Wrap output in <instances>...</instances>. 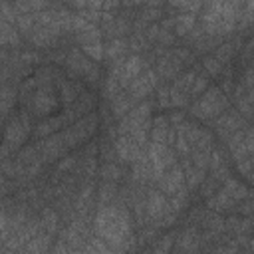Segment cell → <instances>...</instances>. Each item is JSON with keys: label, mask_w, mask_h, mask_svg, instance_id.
<instances>
[{"label": "cell", "mask_w": 254, "mask_h": 254, "mask_svg": "<svg viewBox=\"0 0 254 254\" xmlns=\"http://www.w3.org/2000/svg\"><path fill=\"white\" fill-rule=\"evenodd\" d=\"M147 153H149V159H151V165H153V181L155 183L167 169L179 165V161H177L179 157H177L175 149L167 147L165 143H149Z\"/></svg>", "instance_id": "cell-8"}, {"label": "cell", "mask_w": 254, "mask_h": 254, "mask_svg": "<svg viewBox=\"0 0 254 254\" xmlns=\"http://www.w3.org/2000/svg\"><path fill=\"white\" fill-rule=\"evenodd\" d=\"M222 190H226V192H228L236 202H240V200H244V198H248V196L252 194L250 187H248L246 183H242V181L234 179V177H230V179L222 185Z\"/></svg>", "instance_id": "cell-32"}, {"label": "cell", "mask_w": 254, "mask_h": 254, "mask_svg": "<svg viewBox=\"0 0 254 254\" xmlns=\"http://www.w3.org/2000/svg\"><path fill=\"white\" fill-rule=\"evenodd\" d=\"M127 56H129V38H115L105 42V60L109 64L123 60Z\"/></svg>", "instance_id": "cell-25"}, {"label": "cell", "mask_w": 254, "mask_h": 254, "mask_svg": "<svg viewBox=\"0 0 254 254\" xmlns=\"http://www.w3.org/2000/svg\"><path fill=\"white\" fill-rule=\"evenodd\" d=\"M250 127V121L248 119H244L234 107H230L228 111H224L218 119H214L212 121V131H214V135L224 143L232 133H236V131H246Z\"/></svg>", "instance_id": "cell-6"}, {"label": "cell", "mask_w": 254, "mask_h": 254, "mask_svg": "<svg viewBox=\"0 0 254 254\" xmlns=\"http://www.w3.org/2000/svg\"><path fill=\"white\" fill-rule=\"evenodd\" d=\"M177 232L179 230H169V232L161 234L159 240L151 246L149 254H171L173 248H175V242H177Z\"/></svg>", "instance_id": "cell-33"}, {"label": "cell", "mask_w": 254, "mask_h": 254, "mask_svg": "<svg viewBox=\"0 0 254 254\" xmlns=\"http://www.w3.org/2000/svg\"><path fill=\"white\" fill-rule=\"evenodd\" d=\"M40 222H42V230L44 232H48V234H52V236H56V234H60V224H62V218H60V214L50 206V204H46L42 210H40Z\"/></svg>", "instance_id": "cell-27"}, {"label": "cell", "mask_w": 254, "mask_h": 254, "mask_svg": "<svg viewBox=\"0 0 254 254\" xmlns=\"http://www.w3.org/2000/svg\"><path fill=\"white\" fill-rule=\"evenodd\" d=\"M222 189V183L218 181V179H214L212 175H206V179H204V183L198 187V198H210L214 192H218Z\"/></svg>", "instance_id": "cell-38"}, {"label": "cell", "mask_w": 254, "mask_h": 254, "mask_svg": "<svg viewBox=\"0 0 254 254\" xmlns=\"http://www.w3.org/2000/svg\"><path fill=\"white\" fill-rule=\"evenodd\" d=\"M202 2H198V0H192V2H169L167 4V8L169 10H181V12H194V14H198L200 10H202Z\"/></svg>", "instance_id": "cell-43"}, {"label": "cell", "mask_w": 254, "mask_h": 254, "mask_svg": "<svg viewBox=\"0 0 254 254\" xmlns=\"http://www.w3.org/2000/svg\"><path fill=\"white\" fill-rule=\"evenodd\" d=\"M16 28L20 30L22 36H30V32L36 28V14H18L16 18Z\"/></svg>", "instance_id": "cell-40"}, {"label": "cell", "mask_w": 254, "mask_h": 254, "mask_svg": "<svg viewBox=\"0 0 254 254\" xmlns=\"http://www.w3.org/2000/svg\"><path fill=\"white\" fill-rule=\"evenodd\" d=\"M232 107L230 97L220 89V85H210L198 99H194L189 107L190 117L202 123H212L214 119H218L224 111H228Z\"/></svg>", "instance_id": "cell-3"}, {"label": "cell", "mask_w": 254, "mask_h": 254, "mask_svg": "<svg viewBox=\"0 0 254 254\" xmlns=\"http://www.w3.org/2000/svg\"><path fill=\"white\" fill-rule=\"evenodd\" d=\"M254 226L248 216L240 214H228L226 216V234L228 236H240V234H252Z\"/></svg>", "instance_id": "cell-23"}, {"label": "cell", "mask_w": 254, "mask_h": 254, "mask_svg": "<svg viewBox=\"0 0 254 254\" xmlns=\"http://www.w3.org/2000/svg\"><path fill=\"white\" fill-rule=\"evenodd\" d=\"M95 105H97V99H95L93 91H91V89H85V91L79 93V97H77L69 107H64V109H62V115L65 117L67 125H71V123H75L77 119H81V117L93 113Z\"/></svg>", "instance_id": "cell-12"}, {"label": "cell", "mask_w": 254, "mask_h": 254, "mask_svg": "<svg viewBox=\"0 0 254 254\" xmlns=\"http://www.w3.org/2000/svg\"><path fill=\"white\" fill-rule=\"evenodd\" d=\"M161 83H163V81L159 79L157 71H155L153 67H149V69H145L135 81H131V85H129L125 91L139 103V101H145Z\"/></svg>", "instance_id": "cell-11"}, {"label": "cell", "mask_w": 254, "mask_h": 254, "mask_svg": "<svg viewBox=\"0 0 254 254\" xmlns=\"http://www.w3.org/2000/svg\"><path fill=\"white\" fill-rule=\"evenodd\" d=\"M236 200L226 192V190H218V192H214L210 198H206V202H204V206L208 208V210H214V212H218V214H236Z\"/></svg>", "instance_id": "cell-19"}, {"label": "cell", "mask_w": 254, "mask_h": 254, "mask_svg": "<svg viewBox=\"0 0 254 254\" xmlns=\"http://www.w3.org/2000/svg\"><path fill=\"white\" fill-rule=\"evenodd\" d=\"M196 22H198V14H194V12H179L175 16V36L183 40L196 26Z\"/></svg>", "instance_id": "cell-29"}, {"label": "cell", "mask_w": 254, "mask_h": 254, "mask_svg": "<svg viewBox=\"0 0 254 254\" xmlns=\"http://www.w3.org/2000/svg\"><path fill=\"white\" fill-rule=\"evenodd\" d=\"M83 50V54L91 60V62H101L105 58V42H89V44H83L79 46Z\"/></svg>", "instance_id": "cell-36"}, {"label": "cell", "mask_w": 254, "mask_h": 254, "mask_svg": "<svg viewBox=\"0 0 254 254\" xmlns=\"http://www.w3.org/2000/svg\"><path fill=\"white\" fill-rule=\"evenodd\" d=\"M254 212V190H252V194L248 196V198H244V200H240L238 204H236V214H240V216H250Z\"/></svg>", "instance_id": "cell-44"}, {"label": "cell", "mask_w": 254, "mask_h": 254, "mask_svg": "<svg viewBox=\"0 0 254 254\" xmlns=\"http://www.w3.org/2000/svg\"><path fill=\"white\" fill-rule=\"evenodd\" d=\"M62 105L58 91H56V83L54 85H40L34 93V97L30 99V103L26 105V109L38 117V119H46L50 115H54V111Z\"/></svg>", "instance_id": "cell-5"}, {"label": "cell", "mask_w": 254, "mask_h": 254, "mask_svg": "<svg viewBox=\"0 0 254 254\" xmlns=\"http://www.w3.org/2000/svg\"><path fill=\"white\" fill-rule=\"evenodd\" d=\"M250 254H254V252H250Z\"/></svg>", "instance_id": "cell-52"}, {"label": "cell", "mask_w": 254, "mask_h": 254, "mask_svg": "<svg viewBox=\"0 0 254 254\" xmlns=\"http://www.w3.org/2000/svg\"><path fill=\"white\" fill-rule=\"evenodd\" d=\"M109 105H111V115L119 121V119H123V117H125V115H127V113L137 105V101H135V99H133V97L123 89L115 99H111V101H109Z\"/></svg>", "instance_id": "cell-26"}, {"label": "cell", "mask_w": 254, "mask_h": 254, "mask_svg": "<svg viewBox=\"0 0 254 254\" xmlns=\"http://www.w3.org/2000/svg\"><path fill=\"white\" fill-rule=\"evenodd\" d=\"M113 145H115L117 161H119L121 165H133V163L147 151V149L139 147V145L133 141V137H129V135H119V137L113 141Z\"/></svg>", "instance_id": "cell-15"}, {"label": "cell", "mask_w": 254, "mask_h": 254, "mask_svg": "<svg viewBox=\"0 0 254 254\" xmlns=\"http://www.w3.org/2000/svg\"><path fill=\"white\" fill-rule=\"evenodd\" d=\"M208 87H210V85H208V75H206L204 71L198 73L196 79H194V83H192V87H190V99H198Z\"/></svg>", "instance_id": "cell-42"}, {"label": "cell", "mask_w": 254, "mask_h": 254, "mask_svg": "<svg viewBox=\"0 0 254 254\" xmlns=\"http://www.w3.org/2000/svg\"><path fill=\"white\" fill-rule=\"evenodd\" d=\"M240 81H242V85H244L246 89H254V60L244 67Z\"/></svg>", "instance_id": "cell-46"}, {"label": "cell", "mask_w": 254, "mask_h": 254, "mask_svg": "<svg viewBox=\"0 0 254 254\" xmlns=\"http://www.w3.org/2000/svg\"><path fill=\"white\" fill-rule=\"evenodd\" d=\"M99 177L101 181L107 183H127L131 177H127L125 173V165H121L119 161H109V163H101L99 167Z\"/></svg>", "instance_id": "cell-22"}, {"label": "cell", "mask_w": 254, "mask_h": 254, "mask_svg": "<svg viewBox=\"0 0 254 254\" xmlns=\"http://www.w3.org/2000/svg\"><path fill=\"white\" fill-rule=\"evenodd\" d=\"M145 69H147V65H145L143 56H139V54H129V56L125 58V62L119 65V71H117V79H119L121 87L127 89V87L131 85V81H135Z\"/></svg>", "instance_id": "cell-14"}, {"label": "cell", "mask_w": 254, "mask_h": 254, "mask_svg": "<svg viewBox=\"0 0 254 254\" xmlns=\"http://www.w3.org/2000/svg\"><path fill=\"white\" fill-rule=\"evenodd\" d=\"M97 125H99V115L93 111L81 119H77L75 123L67 125L62 135L65 139V145L69 147V151H75L79 149V145H83L85 141H89L93 137V133L97 131Z\"/></svg>", "instance_id": "cell-4"}, {"label": "cell", "mask_w": 254, "mask_h": 254, "mask_svg": "<svg viewBox=\"0 0 254 254\" xmlns=\"http://www.w3.org/2000/svg\"><path fill=\"white\" fill-rule=\"evenodd\" d=\"M20 30L16 28V24L10 22H2L0 20V46L2 48H22L20 44Z\"/></svg>", "instance_id": "cell-28"}, {"label": "cell", "mask_w": 254, "mask_h": 254, "mask_svg": "<svg viewBox=\"0 0 254 254\" xmlns=\"http://www.w3.org/2000/svg\"><path fill=\"white\" fill-rule=\"evenodd\" d=\"M52 240H54V236L52 234H48V232H38L24 248H22V252L24 254H50V250H52Z\"/></svg>", "instance_id": "cell-24"}, {"label": "cell", "mask_w": 254, "mask_h": 254, "mask_svg": "<svg viewBox=\"0 0 254 254\" xmlns=\"http://www.w3.org/2000/svg\"><path fill=\"white\" fill-rule=\"evenodd\" d=\"M200 65H202V71L210 77H218V75H222V69H224V65L212 56V54H208V56H204L202 60H200Z\"/></svg>", "instance_id": "cell-39"}, {"label": "cell", "mask_w": 254, "mask_h": 254, "mask_svg": "<svg viewBox=\"0 0 254 254\" xmlns=\"http://www.w3.org/2000/svg\"><path fill=\"white\" fill-rule=\"evenodd\" d=\"M36 145H38V151H40V159H42V163L46 167L48 165H56L60 159H64L67 153H71L69 147L65 145V139L62 135V131L54 133V135H50L46 139H38Z\"/></svg>", "instance_id": "cell-7"}, {"label": "cell", "mask_w": 254, "mask_h": 254, "mask_svg": "<svg viewBox=\"0 0 254 254\" xmlns=\"http://www.w3.org/2000/svg\"><path fill=\"white\" fill-rule=\"evenodd\" d=\"M250 183H252V187H254V169H252V175H250V179H248Z\"/></svg>", "instance_id": "cell-50"}, {"label": "cell", "mask_w": 254, "mask_h": 254, "mask_svg": "<svg viewBox=\"0 0 254 254\" xmlns=\"http://www.w3.org/2000/svg\"><path fill=\"white\" fill-rule=\"evenodd\" d=\"M179 165L183 167V173H185V179H187V189H189L190 192L198 190V187L204 183V179H206L208 173L202 171V169H198V167H194L189 157H187V159H181Z\"/></svg>", "instance_id": "cell-21"}, {"label": "cell", "mask_w": 254, "mask_h": 254, "mask_svg": "<svg viewBox=\"0 0 254 254\" xmlns=\"http://www.w3.org/2000/svg\"><path fill=\"white\" fill-rule=\"evenodd\" d=\"M153 69L157 71V75H159V79H161L163 83H171L175 77H179V75L185 71V65H183L181 60H177V58L167 50V54L157 60V64H155Z\"/></svg>", "instance_id": "cell-16"}, {"label": "cell", "mask_w": 254, "mask_h": 254, "mask_svg": "<svg viewBox=\"0 0 254 254\" xmlns=\"http://www.w3.org/2000/svg\"><path fill=\"white\" fill-rule=\"evenodd\" d=\"M234 165H236V171H238L242 177L250 179V175H252V169H254V157H246V159H240V161H236Z\"/></svg>", "instance_id": "cell-45"}, {"label": "cell", "mask_w": 254, "mask_h": 254, "mask_svg": "<svg viewBox=\"0 0 254 254\" xmlns=\"http://www.w3.org/2000/svg\"><path fill=\"white\" fill-rule=\"evenodd\" d=\"M131 181L133 183H141V185H155L153 181V165L149 159V153L145 151L133 165H131Z\"/></svg>", "instance_id": "cell-18"}, {"label": "cell", "mask_w": 254, "mask_h": 254, "mask_svg": "<svg viewBox=\"0 0 254 254\" xmlns=\"http://www.w3.org/2000/svg\"><path fill=\"white\" fill-rule=\"evenodd\" d=\"M81 254H99V252H97V250H95V248H93V246H91V244L87 242V244L83 246V250H81Z\"/></svg>", "instance_id": "cell-49"}, {"label": "cell", "mask_w": 254, "mask_h": 254, "mask_svg": "<svg viewBox=\"0 0 254 254\" xmlns=\"http://www.w3.org/2000/svg\"><path fill=\"white\" fill-rule=\"evenodd\" d=\"M121 91H123V87H121V83H119L117 75L107 73V77L103 79V95H105V101L115 99V97H117Z\"/></svg>", "instance_id": "cell-37"}, {"label": "cell", "mask_w": 254, "mask_h": 254, "mask_svg": "<svg viewBox=\"0 0 254 254\" xmlns=\"http://www.w3.org/2000/svg\"><path fill=\"white\" fill-rule=\"evenodd\" d=\"M65 127H67L65 117H64L62 113H58V115H50V117H46V119H40V121L34 125L32 135H34L36 141H38V139H46V137H50V135H54V133H60V131H64Z\"/></svg>", "instance_id": "cell-17"}, {"label": "cell", "mask_w": 254, "mask_h": 254, "mask_svg": "<svg viewBox=\"0 0 254 254\" xmlns=\"http://www.w3.org/2000/svg\"><path fill=\"white\" fill-rule=\"evenodd\" d=\"M93 234L107 242L111 248L131 254L137 250V236H135V218L129 206L111 202L95 208L91 220Z\"/></svg>", "instance_id": "cell-1"}, {"label": "cell", "mask_w": 254, "mask_h": 254, "mask_svg": "<svg viewBox=\"0 0 254 254\" xmlns=\"http://www.w3.org/2000/svg\"><path fill=\"white\" fill-rule=\"evenodd\" d=\"M234 254H250L248 250H238V252H234Z\"/></svg>", "instance_id": "cell-51"}, {"label": "cell", "mask_w": 254, "mask_h": 254, "mask_svg": "<svg viewBox=\"0 0 254 254\" xmlns=\"http://www.w3.org/2000/svg\"><path fill=\"white\" fill-rule=\"evenodd\" d=\"M4 125H6V129H4V141H2V149H0V159L16 155L24 147L26 139L32 135L36 123H34V115L26 107H20L18 111L16 109L12 111V115L8 117V121Z\"/></svg>", "instance_id": "cell-2"}, {"label": "cell", "mask_w": 254, "mask_h": 254, "mask_svg": "<svg viewBox=\"0 0 254 254\" xmlns=\"http://www.w3.org/2000/svg\"><path fill=\"white\" fill-rule=\"evenodd\" d=\"M155 187L165 192L167 196H173L177 194L179 190H183L187 187V179H185V173H183V167L181 165H175L171 169H167L155 183Z\"/></svg>", "instance_id": "cell-13"}, {"label": "cell", "mask_w": 254, "mask_h": 254, "mask_svg": "<svg viewBox=\"0 0 254 254\" xmlns=\"http://www.w3.org/2000/svg\"><path fill=\"white\" fill-rule=\"evenodd\" d=\"M167 117H169V123H171L173 127H179L181 123H185V121L189 119V117H187V113H185V111H179V109H173Z\"/></svg>", "instance_id": "cell-47"}, {"label": "cell", "mask_w": 254, "mask_h": 254, "mask_svg": "<svg viewBox=\"0 0 254 254\" xmlns=\"http://www.w3.org/2000/svg\"><path fill=\"white\" fill-rule=\"evenodd\" d=\"M93 65H95V62H91L79 46H71L67 52V58L64 62V71L69 79H83L91 71Z\"/></svg>", "instance_id": "cell-10"}, {"label": "cell", "mask_w": 254, "mask_h": 254, "mask_svg": "<svg viewBox=\"0 0 254 254\" xmlns=\"http://www.w3.org/2000/svg\"><path fill=\"white\" fill-rule=\"evenodd\" d=\"M117 194H119V185H117V183L101 181V185L97 187V192H95L97 206H103V204H111V202H115V200H117Z\"/></svg>", "instance_id": "cell-31"}, {"label": "cell", "mask_w": 254, "mask_h": 254, "mask_svg": "<svg viewBox=\"0 0 254 254\" xmlns=\"http://www.w3.org/2000/svg\"><path fill=\"white\" fill-rule=\"evenodd\" d=\"M36 89H38V81H36L34 73H32L30 77H26V79L18 85V101L22 103V107H26V105L30 103V99H32L34 93H36Z\"/></svg>", "instance_id": "cell-35"}, {"label": "cell", "mask_w": 254, "mask_h": 254, "mask_svg": "<svg viewBox=\"0 0 254 254\" xmlns=\"http://www.w3.org/2000/svg\"><path fill=\"white\" fill-rule=\"evenodd\" d=\"M244 145H246V151L250 157H254V127H248L244 131Z\"/></svg>", "instance_id": "cell-48"}, {"label": "cell", "mask_w": 254, "mask_h": 254, "mask_svg": "<svg viewBox=\"0 0 254 254\" xmlns=\"http://www.w3.org/2000/svg\"><path fill=\"white\" fill-rule=\"evenodd\" d=\"M190 200H192V192L185 187V189H183V190H179L177 194L169 196V206H171L177 214H183L185 210H189V208H190Z\"/></svg>", "instance_id": "cell-34"}, {"label": "cell", "mask_w": 254, "mask_h": 254, "mask_svg": "<svg viewBox=\"0 0 254 254\" xmlns=\"http://www.w3.org/2000/svg\"><path fill=\"white\" fill-rule=\"evenodd\" d=\"M145 210H147V224L161 228V222L169 210V196L161 192L155 185L147 189V200H145Z\"/></svg>", "instance_id": "cell-9"}, {"label": "cell", "mask_w": 254, "mask_h": 254, "mask_svg": "<svg viewBox=\"0 0 254 254\" xmlns=\"http://www.w3.org/2000/svg\"><path fill=\"white\" fill-rule=\"evenodd\" d=\"M16 101H18V85L2 83V87H0V117H2L4 123L12 115V111L16 107Z\"/></svg>", "instance_id": "cell-20"}, {"label": "cell", "mask_w": 254, "mask_h": 254, "mask_svg": "<svg viewBox=\"0 0 254 254\" xmlns=\"http://www.w3.org/2000/svg\"><path fill=\"white\" fill-rule=\"evenodd\" d=\"M171 123L167 115H157L153 117V127L149 133V143H165L167 145V135H169Z\"/></svg>", "instance_id": "cell-30"}, {"label": "cell", "mask_w": 254, "mask_h": 254, "mask_svg": "<svg viewBox=\"0 0 254 254\" xmlns=\"http://www.w3.org/2000/svg\"><path fill=\"white\" fill-rule=\"evenodd\" d=\"M210 153L212 151H196V149H192V153H190V163L194 165V167H198V169H202V171H206L208 173V169H210Z\"/></svg>", "instance_id": "cell-41"}]
</instances>
